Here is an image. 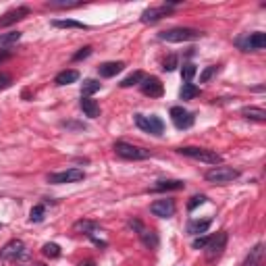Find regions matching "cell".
<instances>
[{"instance_id": "obj_1", "label": "cell", "mask_w": 266, "mask_h": 266, "mask_svg": "<svg viewBox=\"0 0 266 266\" xmlns=\"http://www.w3.org/2000/svg\"><path fill=\"white\" fill-rule=\"evenodd\" d=\"M204 35L198 29H192V27H173V29H167V31H160L158 37L162 42H171V44H181V42H194V40H200Z\"/></svg>"}, {"instance_id": "obj_2", "label": "cell", "mask_w": 266, "mask_h": 266, "mask_svg": "<svg viewBox=\"0 0 266 266\" xmlns=\"http://www.w3.org/2000/svg\"><path fill=\"white\" fill-rule=\"evenodd\" d=\"M179 154L187 156V158H194V160H200V162H204V164H221L223 162V156L217 154L214 150H206V148H196V146H183L177 150Z\"/></svg>"}, {"instance_id": "obj_3", "label": "cell", "mask_w": 266, "mask_h": 266, "mask_svg": "<svg viewBox=\"0 0 266 266\" xmlns=\"http://www.w3.org/2000/svg\"><path fill=\"white\" fill-rule=\"evenodd\" d=\"M115 152H117V156H121L125 160H146V158H150V150L137 148V146L127 144V142H117Z\"/></svg>"}, {"instance_id": "obj_4", "label": "cell", "mask_w": 266, "mask_h": 266, "mask_svg": "<svg viewBox=\"0 0 266 266\" xmlns=\"http://www.w3.org/2000/svg\"><path fill=\"white\" fill-rule=\"evenodd\" d=\"M239 175L242 173H239L237 169H233V167H214L206 173V181L223 185V183H231L233 179H237Z\"/></svg>"}, {"instance_id": "obj_5", "label": "cell", "mask_w": 266, "mask_h": 266, "mask_svg": "<svg viewBox=\"0 0 266 266\" xmlns=\"http://www.w3.org/2000/svg\"><path fill=\"white\" fill-rule=\"evenodd\" d=\"M135 125L142 131L152 133V135H162L164 133V123L156 115H150V117H146V115H135Z\"/></svg>"}, {"instance_id": "obj_6", "label": "cell", "mask_w": 266, "mask_h": 266, "mask_svg": "<svg viewBox=\"0 0 266 266\" xmlns=\"http://www.w3.org/2000/svg\"><path fill=\"white\" fill-rule=\"evenodd\" d=\"M237 46L244 50V52H260L266 46V35L262 31H254L246 37H239L237 40Z\"/></svg>"}, {"instance_id": "obj_7", "label": "cell", "mask_w": 266, "mask_h": 266, "mask_svg": "<svg viewBox=\"0 0 266 266\" xmlns=\"http://www.w3.org/2000/svg\"><path fill=\"white\" fill-rule=\"evenodd\" d=\"M225 248H227V233L221 231V233H217V237H210V242L206 246V260L208 262H217L223 256Z\"/></svg>"}, {"instance_id": "obj_8", "label": "cell", "mask_w": 266, "mask_h": 266, "mask_svg": "<svg viewBox=\"0 0 266 266\" xmlns=\"http://www.w3.org/2000/svg\"><path fill=\"white\" fill-rule=\"evenodd\" d=\"M85 179V173L81 169H67V171H60V173H52L48 175V183H54V185H62V183H77Z\"/></svg>"}, {"instance_id": "obj_9", "label": "cell", "mask_w": 266, "mask_h": 266, "mask_svg": "<svg viewBox=\"0 0 266 266\" xmlns=\"http://www.w3.org/2000/svg\"><path fill=\"white\" fill-rule=\"evenodd\" d=\"M171 121L177 129H189L194 125L196 117H194V112L185 110L183 106H173L171 108Z\"/></svg>"}, {"instance_id": "obj_10", "label": "cell", "mask_w": 266, "mask_h": 266, "mask_svg": "<svg viewBox=\"0 0 266 266\" xmlns=\"http://www.w3.org/2000/svg\"><path fill=\"white\" fill-rule=\"evenodd\" d=\"M129 225H131L133 229L137 231L139 239H142V242H144V246H146V248H152V250H154V248L158 246V237H156V233L152 231V229H148V227H146L142 221L131 219V221H129Z\"/></svg>"}, {"instance_id": "obj_11", "label": "cell", "mask_w": 266, "mask_h": 266, "mask_svg": "<svg viewBox=\"0 0 266 266\" xmlns=\"http://www.w3.org/2000/svg\"><path fill=\"white\" fill-rule=\"evenodd\" d=\"M150 212L154 214V217H160V219H171L175 214V202L164 198V200H156L150 204Z\"/></svg>"}, {"instance_id": "obj_12", "label": "cell", "mask_w": 266, "mask_h": 266, "mask_svg": "<svg viewBox=\"0 0 266 266\" xmlns=\"http://www.w3.org/2000/svg\"><path fill=\"white\" fill-rule=\"evenodd\" d=\"M25 254V244L21 239H12L2 250H0V260H17Z\"/></svg>"}, {"instance_id": "obj_13", "label": "cell", "mask_w": 266, "mask_h": 266, "mask_svg": "<svg viewBox=\"0 0 266 266\" xmlns=\"http://www.w3.org/2000/svg\"><path fill=\"white\" fill-rule=\"evenodd\" d=\"M142 92L150 98H162L164 94V85L160 83L158 77H144L142 81Z\"/></svg>"}, {"instance_id": "obj_14", "label": "cell", "mask_w": 266, "mask_h": 266, "mask_svg": "<svg viewBox=\"0 0 266 266\" xmlns=\"http://www.w3.org/2000/svg\"><path fill=\"white\" fill-rule=\"evenodd\" d=\"M29 15V8L27 6H19V8H12V10H8L6 15L0 19V27H8V25H12V23H17V21H21V19H25Z\"/></svg>"}, {"instance_id": "obj_15", "label": "cell", "mask_w": 266, "mask_h": 266, "mask_svg": "<svg viewBox=\"0 0 266 266\" xmlns=\"http://www.w3.org/2000/svg\"><path fill=\"white\" fill-rule=\"evenodd\" d=\"M169 12H171V6H167V4H162L158 8H148L142 12V23H156L162 17H167Z\"/></svg>"}, {"instance_id": "obj_16", "label": "cell", "mask_w": 266, "mask_h": 266, "mask_svg": "<svg viewBox=\"0 0 266 266\" xmlns=\"http://www.w3.org/2000/svg\"><path fill=\"white\" fill-rule=\"evenodd\" d=\"M125 69V62L121 60H115V62H104V65H100L98 67V73H100V77H115V75H119L121 71Z\"/></svg>"}, {"instance_id": "obj_17", "label": "cell", "mask_w": 266, "mask_h": 266, "mask_svg": "<svg viewBox=\"0 0 266 266\" xmlns=\"http://www.w3.org/2000/svg\"><path fill=\"white\" fill-rule=\"evenodd\" d=\"M79 106H81L85 117H90V119H98L100 117V106H98L96 100H92V98H81Z\"/></svg>"}, {"instance_id": "obj_18", "label": "cell", "mask_w": 266, "mask_h": 266, "mask_svg": "<svg viewBox=\"0 0 266 266\" xmlns=\"http://www.w3.org/2000/svg\"><path fill=\"white\" fill-rule=\"evenodd\" d=\"M262 256H264V246L256 244L254 250H250V254H248L244 266H262Z\"/></svg>"}, {"instance_id": "obj_19", "label": "cell", "mask_w": 266, "mask_h": 266, "mask_svg": "<svg viewBox=\"0 0 266 266\" xmlns=\"http://www.w3.org/2000/svg\"><path fill=\"white\" fill-rule=\"evenodd\" d=\"M73 229H75V231H79V233H85V235L94 237V233L100 231V225L94 223V221H77V223L73 225Z\"/></svg>"}, {"instance_id": "obj_20", "label": "cell", "mask_w": 266, "mask_h": 266, "mask_svg": "<svg viewBox=\"0 0 266 266\" xmlns=\"http://www.w3.org/2000/svg\"><path fill=\"white\" fill-rule=\"evenodd\" d=\"M52 27H58V29H90L85 23L73 21V19H54Z\"/></svg>"}, {"instance_id": "obj_21", "label": "cell", "mask_w": 266, "mask_h": 266, "mask_svg": "<svg viewBox=\"0 0 266 266\" xmlns=\"http://www.w3.org/2000/svg\"><path fill=\"white\" fill-rule=\"evenodd\" d=\"M183 187H185V183L179 179H167V181H158L152 187V192H171V189H183Z\"/></svg>"}, {"instance_id": "obj_22", "label": "cell", "mask_w": 266, "mask_h": 266, "mask_svg": "<svg viewBox=\"0 0 266 266\" xmlns=\"http://www.w3.org/2000/svg\"><path fill=\"white\" fill-rule=\"evenodd\" d=\"M242 115L246 119H250V121H258V123L266 121V112L262 108H258V106H246V108H242Z\"/></svg>"}, {"instance_id": "obj_23", "label": "cell", "mask_w": 266, "mask_h": 266, "mask_svg": "<svg viewBox=\"0 0 266 266\" xmlns=\"http://www.w3.org/2000/svg\"><path fill=\"white\" fill-rule=\"evenodd\" d=\"M77 79H79V73L73 71V69H69V71L58 73L56 79H54V83H56V85H69V83H75Z\"/></svg>"}, {"instance_id": "obj_24", "label": "cell", "mask_w": 266, "mask_h": 266, "mask_svg": "<svg viewBox=\"0 0 266 266\" xmlns=\"http://www.w3.org/2000/svg\"><path fill=\"white\" fill-rule=\"evenodd\" d=\"M210 219H206V221H189V225H187V233L189 235H200V233H206L208 231V227H210Z\"/></svg>"}, {"instance_id": "obj_25", "label": "cell", "mask_w": 266, "mask_h": 266, "mask_svg": "<svg viewBox=\"0 0 266 266\" xmlns=\"http://www.w3.org/2000/svg\"><path fill=\"white\" fill-rule=\"evenodd\" d=\"M23 37L21 31H8V33H0V48H10L15 46Z\"/></svg>"}, {"instance_id": "obj_26", "label": "cell", "mask_w": 266, "mask_h": 266, "mask_svg": "<svg viewBox=\"0 0 266 266\" xmlns=\"http://www.w3.org/2000/svg\"><path fill=\"white\" fill-rule=\"evenodd\" d=\"M100 87H102V83L96 81V79H85L83 85H81V98H90L92 94H96Z\"/></svg>"}, {"instance_id": "obj_27", "label": "cell", "mask_w": 266, "mask_h": 266, "mask_svg": "<svg viewBox=\"0 0 266 266\" xmlns=\"http://www.w3.org/2000/svg\"><path fill=\"white\" fill-rule=\"evenodd\" d=\"M198 94H200V90H198L194 83H183L181 92H179V98H181V100H194Z\"/></svg>"}, {"instance_id": "obj_28", "label": "cell", "mask_w": 266, "mask_h": 266, "mask_svg": "<svg viewBox=\"0 0 266 266\" xmlns=\"http://www.w3.org/2000/svg\"><path fill=\"white\" fill-rule=\"evenodd\" d=\"M144 77H146V75H144L142 71H135V73H131V75H129V77H125L119 85H121V87H131V85L142 83V81H144Z\"/></svg>"}, {"instance_id": "obj_29", "label": "cell", "mask_w": 266, "mask_h": 266, "mask_svg": "<svg viewBox=\"0 0 266 266\" xmlns=\"http://www.w3.org/2000/svg\"><path fill=\"white\" fill-rule=\"evenodd\" d=\"M81 2L79 0H50L48 6L50 8H73V6H79Z\"/></svg>"}, {"instance_id": "obj_30", "label": "cell", "mask_w": 266, "mask_h": 266, "mask_svg": "<svg viewBox=\"0 0 266 266\" xmlns=\"http://www.w3.org/2000/svg\"><path fill=\"white\" fill-rule=\"evenodd\" d=\"M194 75H196V67L192 65V62H185V65L181 67V77H183V81L185 83H192Z\"/></svg>"}, {"instance_id": "obj_31", "label": "cell", "mask_w": 266, "mask_h": 266, "mask_svg": "<svg viewBox=\"0 0 266 266\" xmlns=\"http://www.w3.org/2000/svg\"><path fill=\"white\" fill-rule=\"evenodd\" d=\"M42 252H44V256H48V258H58L60 256V246L58 244H44Z\"/></svg>"}, {"instance_id": "obj_32", "label": "cell", "mask_w": 266, "mask_h": 266, "mask_svg": "<svg viewBox=\"0 0 266 266\" xmlns=\"http://www.w3.org/2000/svg\"><path fill=\"white\" fill-rule=\"evenodd\" d=\"M44 212H46L44 204L33 206V208H31V212H29V221H31V223H40V221L44 219Z\"/></svg>"}, {"instance_id": "obj_33", "label": "cell", "mask_w": 266, "mask_h": 266, "mask_svg": "<svg viewBox=\"0 0 266 266\" xmlns=\"http://www.w3.org/2000/svg\"><path fill=\"white\" fill-rule=\"evenodd\" d=\"M217 71H219V67L217 65H212V67H206L204 71H202V75H200V83H206V81H210L214 75H217Z\"/></svg>"}, {"instance_id": "obj_34", "label": "cell", "mask_w": 266, "mask_h": 266, "mask_svg": "<svg viewBox=\"0 0 266 266\" xmlns=\"http://www.w3.org/2000/svg\"><path fill=\"white\" fill-rule=\"evenodd\" d=\"M204 202H206V196H202V194H200V196H194L192 200H189V204H187V210L192 212V210H196L198 206H202V204H204Z\"/></svg>"}, {"instance_id": "obj_35", "label": "cell", "mask_w": 266, "mask_h": 266, "mask_svg": "<svg viewBox=\"0 0 266 266\" xmlns=\"http://www.w3.org/2000/svg\"><path fill=\"white\" fill-rule=\"evenodd\" d=\"M208 242H210V237H208V235H204V237H196V239H194V244H192V248H194V250H204V248L208 246Z\"/></svg>"}, {"instance_id": "obj_36", "label": "cell", "mask_w": 266, "mask_h": 266, "mask_svg": "<svg viewBox=\"0 0 266 266\" xmlns=\"http://www.w3.org/2000/svg\"><path fill=\"white\" fill-rule=\"evenodd\" d=\"M12 85V77L8 73H0V92L2 90H6V87H10Z\"/></svg>"}, {"instance_id": "obj_37", "label": "cell", "mask_w": 266, "mask_h": 266, "mask_svg": "<svg viewBox=\"0 0 266 266\" xmlns=\"http://www.w3.org/2000/svg\"><path fill=\"white\" fill-rule=\"evenodd\" d=\"M177 62H179V60H177V56H175V54H171L167 60H164V67H162V69L171 73V71H175V69H177Z\"/></svg>"}, {"instance_id": "obj_38", "label": "cell", "mask_w": 266, "mask_h": 266, "mask_svg": "<svg viewBox=\"0 0 266 266\" xmlns=\"http://www.w3.org/2000/svg\"><path fill=\"white\" fill-rule=\"evenodd\" d=\"M90 54H92V48H90V46H85V48H81L79 52L73 56V60H83V58H87Z\"/></svg>"}, {"instance_id": "obj_39", "label": "cell", "mask_w": 266, "mask_h": 266, "mask_svg": "<svg viewBox=\"0 0 266 266\" xmlns=\"http://www.w3.org/2000/svg\"><path fill=\"white\" fill-rule=\"evenodd\" d=\"M79 266H96V262H94V260H85V262H81Z\"/></svg>"}, {"instance_id": "obj_40", "label": "cell", "mask_w": 266, "mask_h": 266, "mask_svg": "<svg viewBox=\"0 0 266 266\" xmlns=\"http://www.w3.org/2000/svg\"><path fill=\"white\" fill-rule=\"evenodd\" d=\"M8 56H10V54H8V52H0V62H2V60H6V58H8Z\"/></svg>"}, {"instance_id": "obj_41", "label": "cell", "mask_w": 266, "mask_h": 266, "mask_svg": "<svg viewBox=\"0 0 266 266\" xmlns=\"http://www.w3.org/2000/svg\"><path fill=\"white\" fill-rule=\"evenodd\" d=\"M35 266H44V264H35Z\"/></svg>"}]
</instances>
